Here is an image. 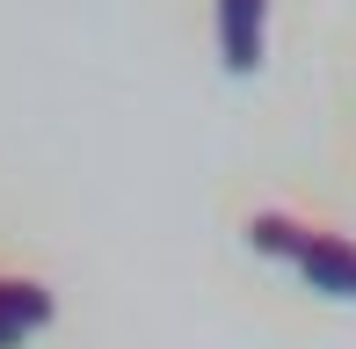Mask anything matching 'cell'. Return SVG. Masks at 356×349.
Masks as SVG:
<instances>
[{
	"mask_svg": "<svg viewBox=\"0 0 356 349\" xmlns=\"http://www.w3.org/2000/svg\"><path fill=\"white\" fill-rule=\"evenodd\" d=\"M305 218H291V211H254L248 218V247L254 255H277V262H298V247H305Z\"/></svg>",
	"mask_w": 356,
	"mask_h": 349,
	"instance_id": "obj_4",
	"label": "cell"
},
{
	"mask_svg": "<svg viewBox=\"0 0 356 349\" xmlns=\"http://www.w3.org/2000/svg\"><path fill=\"white\" fill-rule=\"evenodd\" d=\"M298 269L313 291H327V298H356V241L349 233H305V247H298Z\"/></svg>",
	"mask_w": 356,
	"mask_h": 349,
	"instance_id": "obj_2",
	"label": "cell"
},
{
	"mask_svg": "<svg viewBox=\"0 0 356 349\" xmlns=\"http://www.w3.org/2000/svg\"><path fill=\"white\" fill-rule=\"evenodd\" d=\"M262 44H269V0H218V66L233 81L262 73Z\"/></svg>",
	"mask_w": 356,
	"mask_h": 349,
	"instance_id": "obj_1",
	"label": "cell"
},
{
	"mask_svg": "<svg viewBox=\"0 0 356 349\" xmlns=\"http://www.w3.org/2000/svg\"><path fill=\"white\" fill-rule=\"evenodd\" d=\"M51 320V291L29 277H0V349H15L22 335H37V327Z\"/></svg>",
	"mask_w": 356,
	"mask_h": 349,
	"instance_id": "obj_3",
	"label": "cell"
}]
</instances>
